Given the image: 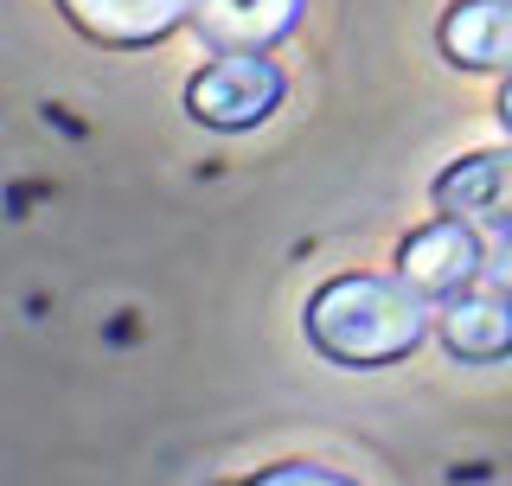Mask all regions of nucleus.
Masks as SVG:
<instances>
[{
	"mask_svg": "<svg viewBox=\"0 0 512 486\" xmlns=\"http://www.w3.org/2000/svg\"><path fill=\"white\" fill-rule=\"evenodd\" d=\"M436 327L448 339V352H455V359H468V365L506 359V352H512V295H500V288H480V295H448Z\"/></svg>",
	"mask_w": 512,
	"mask_h": 486,
	"instance_id": "0eeeda50",
	"label": "nucleus"
},
{
	"mask_svg": "<svg viewBox=\"0 0 512 486\" xmlns=\"http://www.w3.org/2000/svg\"><path fill=\"white\" fill-rule=\"evenodd\" d=\"M436 205L461 224H493V231H506L512 224V148L455 160L436 180Z\"/></svg>",
	"mask_w": 512,
	"mask_h": 486,
	"instance_id": "423d86ee",
	"label": "nucleus"
},
{
	"mask_svg": "<svg viewBox=\"0 0 512 486\" xmlns=\"http://www.w3.org/2000/svg\"><path fill=\"white\" fill-rule=\"evenodd\" d=\"M480 263H487L480 224H461V218H448V212L436 224H423V231H410L404 250H397V269H404V282L423 301L461 295L468 282H480Z\"/></svg>",
	"mask_w": 512,
	"mask_h": 486,
	"instance_id": "7ed1b4c3",
	"label": "nucleus"
},
{
	"mask_svg": "<svg viewBox=\"0 0 512 486\" xmlns=\"http://www.w3.org/2000/svg\"><path fill=\"white\" fill-rule=\"evenodd\" d=\"M301 7L308 0H199L192 26L218 52H269L301 26Z\"/></svg>",
	"mask_w": 512,
	"mask_h": 486,
	"instance_id": "20e7f679",
	"label": "nucleus"
},
{
	"mask_svg": "<svg viewBox=\"0 0 512 486\" xmlns=\"http://www.w3.org/2000/svg\"><path fill=\"white\" fill-rule=\"evenodd\" d=\"M442 52L461 71H500V64H512V0H461V7H448Z\"/></svg>",
	"mask_w": 512,
	"mask_h": 486,
	"instance_id": "6e6552de",
	"label": "nucleus"
},
{
	"mask_svg": "<svg viewBox=\"0 0 512 486\" xmlns=\"http://www.w3.org/2000/svg\"><path fill=\"white\" fill-rule=\"evenodd\" d=\"M480 282H487V288H500V295H512V224H506V231L487 243V263H480Z\"/></svg>",
	"mask_w": 512,
	"mask_h": 486,
	"instance_id": "9d476101",
	"label": "nucleus"
},
{
	"mask_svg": "<svg viewBox=\"0 0 512 486\" xmlns=\"http://www.w3.org/2000/svg\"><path fill=\"white\" fill-rule=\"evenodd\" d=\"M58 7L96 45H154L180 20H192L199 0H58Z\"/></svg>",
	"mask_w": 512,
	"mask_h": 486,
	"instance_id": "39448f33",
	"label": "nucleus"
},
{
	"mask_svg": "<svg viewBox=\"0 0 512 486\" xmlns=\"http://www.w3.org/2000/svg\"><path fill=\"white\" fill-rule=\"evenodd\" d=\"M276 103H282V71L263 52H224L218 64H205V71L192 77V90H186L192 122L224 128V135L276 116Z\"/></svg>",
	"mask_w": 512,
	"mask_h": 486,
	"instance_id": "f03ea898",
	"label": "nucleus"
},
{
	"mask_svg": "<svg viewBox=\"0 0 512 486\" xmlns=\"http://www.w3.org/2000/svg\"><path fill=\"white\" fill-rule=\"evenodd\" d=\"M423 295L384 275H340L308 301V339L333 365H391L423 339Z\"/></svg>",
	"mask_w": 512,
	"mask_h": 486,
	"instance_id": "f257e3e1",
	"label": "nucleus"
},
{
	"mask_svg": "<svg viewBox=\"0 0 512 486\" xmlns=\"http://www.w3.org/2000/svg\"><path fill=\"white\" fill-rule=\"evenodd\" d=\"M500 116H506V128H512V77H506V90H500Z\"/></svg>",
	"mask_w": 512,
	"mask_h": 486,
	"instance_id": "9b49d317",
	"label": "nucleus"
},
{
	"mask_svg": "<svg viewBox=\"0 0 512 486\" xmlns=\"http://www.w3.org/2000/svg\"><path fill=\"white\" fill-rule=\"evenodd\" d=\"M250 486H352V480L327 474V467H308V461H288V467H269V474H256Z\"/></svg>",
	"mask_w": 512,
	"mask_h": 486,
	"instance_id": "1a4fd4ad",
	"label": "nucleus"
}]
</instances>
